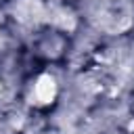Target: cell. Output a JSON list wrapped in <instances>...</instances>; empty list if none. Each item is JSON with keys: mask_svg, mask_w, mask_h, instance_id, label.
I'll return each instance as SVG.
<instances>
[{"mask_svg": "<svg viewBox=\"0 0 134 134\" xmlns=\"http://www.w3.org/2000/svg\"><path fill=\"white\" fill-rule=\"evenodd\" d=\"M57 92H59L57 80H54L50 73H42V75H38V80H36V84H34L31 98H34V103H36V105L46 107V105L54 103Z\"/></svg>", "mask_w": 134, "mask_h": 134, "instance_id": "obj_1", "label": "cell"}, {"mask_svg": "<svg viewBox=\"0 0 134 134\" xmlns=\"http://www.w3.org/2000/svg\"><path fill=\"white\" fill-rule=\"evenodd\" d=\"M0 88H2V86H0Z\"/></svg>", "mask_w": 134, "mask_h": 134, "instance_id": "obj_2", "label": "cell"}]
</instances>
